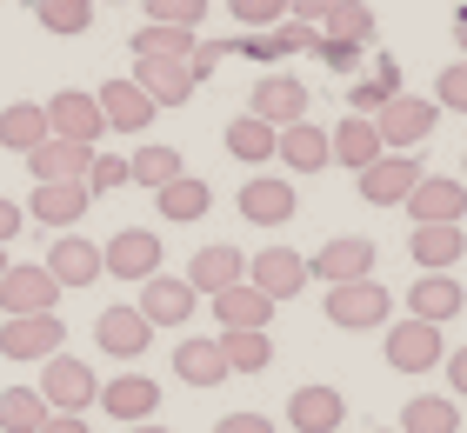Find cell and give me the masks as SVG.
<instances>
[{"label": "cell", "instance_id": "cell-22", "mask_svg": "<svg viewBox=\"0 0 467 433\" xmlns=\"http://www.w3.org/2000/svg\"><path fill=\"white\" fill-rule=\"evenodd\" d=\"M134 87H140L154 107H187L201 80L187 74V60H134Z\"/></svg>", "mask_w": 467, "mask_h": 433}, {"label": "cell", "instance_id": "cell-19", "mask_svg": "<svg viewBox=\"0 0 467 433\" xmlns=\"http://www.w3.org/2000/svg\"><path fill=\"white\" fill-rule=\"evenodd\" d=\"M294 213H301V201H294V180H281V173H254V180L241 187V221H254V227H287Z\"/></svg>", "mask_w": 467, "mask_h": 433}, {"label": "cell", "instance_id": "cell-20", "mask_svg": "<svg viewBox=\"0 0 467 433\" xmlns=\"http://www.w3.org/2000/svg\"><path fill=\"white\" fill-rule=\"evenodd\" d=\"M94 340H100V354H114V360H140L147 346H154V327H147L140 307H108L94 320Z\"/></svg>", "mask_w": 467, "mask_h": 433}, {"label": "cell", "instance_id": "cell-4", "mask_svg": "<svg viewBox=\"0 0 467 433\" xmlns=\"http://www.w3.org/2000/svg\"><path fill=\"white\" fill-rule=\"evenodd\" d=\"M67 346V320L60 314H14V320H0V360H47Z\"/></svg>", "mask_w": 467, "mask_h": 433}, {"label": "cell", "instance_id": "cell-45", "mask_svg": "<svg viewBox=\"0 0 467 433\" xmlns=\"http://www.w3.org/2000/svg\"><path fill=\"white\" fill-rule=\"evenodd\" d=\"M434 107H454V114H467V60L441 67V80H434Z\"/></svg>", "mask_w": 467, "mask_h": 433}, {"label": "cell", "instance_id": "cell-36", "mask_svg": "<svg viewBox=\"0 0 467 433\" xmlns=\"http://www.w3.org/2000/svg\"><path fill=\"white\" fill-rule=\"evenodd\" d=\"M174 173H187V160L174 154V147H134V154H127V187H167L174 180Z\"/></svg>", "mask_w": 467, "mask_h": 433}, {"label": "cell", "instance_id": "cell-33", "mask_svg": "<svg viewBox=\"0 0 467 433\" xmlns=\"http://www.w3.org/2000/svg\"><path fill=\"white\" fill-rule=\"evenodd\" d=\"M400 433H461V400L448 394H414L400 407Z\"/></svg>", "mask_w": 467, "mask_h": 433}, {"label": "cell", "instance_id": "cell-51", "mask_svg": "<svg viewBox=\"0 0 467 433\" xmlns=\"http://www.w3.org/2000/svg\"><path fill=\"white\" fill-rule=\"evenodd\" d=\"M20 227H27V207H14L7 193H0V247H7L14 233H20Z\"/></svg>", "mask_w": 467, "mask_h": 433}, {"label": "cell", "instance_id": "cell-14", "mask_svg": "<svg viewBox=\"0 0 467 433\" xmlns=\"http://www.w3.org/2000/svg\"><path fill=\"white\" fill-rule=\"evenodd\" d=\"M400 207H408L414 227L420 221H467V180H454V173H420Z\"/></svg>", "mask_w": 467, "mask_h": 433}, {"label": "cell", "instance_id": "cell-2", "mask_svg": "<svg viewBox=\"0 0 467 433\" xmlns=\"http://www.w3.org/2000/svg\"><path fill=\"white\" fill-rule=\"evenodd\" d=\"M40 400H47V414H88V407L100 400V380L88 360H74L67 346L60 354L40 360Z\"/></svg>", "mask_w": 467, "mask_h": 433}, {"label": "cell", "instance_id": "cell-31", "mask_svg": "<svg viewBox=\"0 0 467 433\" xmlns=\"http://www.w3.org/2000/svg\"><path fill=\"white\" fill-rule=\"evenodd\" d=\"M207 300H214V320H221V327H267V320H274V300H267L261 287H247V280H234V287L207 294Z\"/></svg>", "mask_w": 467, "mask_h": 433}, {"label": "cell", "instance_id": "cell-42", "mask_svg": "<svg viewBox=\"0 0 467 433\" xmlns=\"http://www.w3.org/2000/svg\"><path fill=\"white\" fill-rule=\"evenodd\" d=\"M227 14L241 20L247 34H267V27H281V20H287V0H227Z\"/></svg>", "mask_w": 467, "mask_h": 433}, {"label": "cell", "instance_id": "cell-26", "mask_svg": "<svg viewBox=\"0 0 467 433\" xmlns=\"http://www.w3.org/2000/svg\"><path fill=\"white\" fill-rule=\"evenodd\" d=\"M380 154H388V147H380V134H374V120L368 114H348L341 127H334V134H327V160L334 167H374Z\"/></svg>", "mask_w": 467, "mask_h": 433}, {"label": "cell", "instance_id": "cell-3", "mask_svg": "<svg viewBox=\"0 0 467 433\" xmlns=\"http://www.w3.org/2000/svg\"><path fill=\"white\" fill-rule=\"evenodd\" d=\"M394 314V294L380 287V280H341V287H327V327L341 334H368V327H388Z\"/></svg>", "mask_w": 467, "mask_h": 433}, {"label": "cell", "instance_id": "cell-27", "mask_svg": "<svg viewBox=\"0 0 467 433\" xmlns=\"http://www.w3.org/2000/svg\"><path fill=\"white\" fill-rule=\"evenodd\" d=\"M154 207H161V221L194 227V221H207V207H214V187L194 180V173H174L167 187H154Z\"/></svg>", "mask_w": 467, "mask_h": 433}, {"label": "cell", "instance_id": "cell-13", "mask_svg": "<svg viewBox=\"0 0 467 433\" xmlns=\"http://www.w3.org/2000/svg\"><path fill=\"white\" fill-rule=\"evenodd\" d=\"M47 134L94 147L100 134H108V120H100V100H94V94H80V87H60V94L47 100Z\"/></svg>", "mask_w": 467, "mask_h": 433}, {"label": "cell", "instance_id": "cell-32", "mask_svg": "<svg viewBox=\"0 0 467 433\" xmlns=\"http://www.w3.org/2000/svg\"><path fill=\"white\" fill-rule=\"evenodd\" d=\"M174 374L187 387H221L227 380V360H221V340H201V334H187L174 346Z\"/></svg>", "mask_w": 467, "mask_h": 433}, {"label": "cell", "instance_id": "cell-55", "mask_svg": "<svg viewBox=\"0 0 467 433\" xmlns=\"http://www.w3.org/2000/svg\"><path fill=\"white\" fill-rule=\"evenodd\" d=\"M454 40H461V54H467V7L454 14Z\"/></svg>", "mask_w": 467, "mask_h": 433}, {"label": "cell", "instance_id": "cell-9", "mask_svg": "<svg viewBox=\"0 0 467 433\" xmlns=\"http://www.w3.org/2000/svg\"><path fill=\"white\" fill-rule=\"evenodd\" d=\"M408 253H414L420 273H454L461 260H467V227L461 221H420L408 233Z\"/></svg>", "mask_w": 467, "mask_h": 433}, {"label": "cell", "instance_id": "cell-57", "mask_svg": "<svg viewBox=\"0 0 467 433\" xmlns=\"http://www.w3.org/2000/svg\"><path fill=\"white\" fill-rule=\"evenodd\" d=\"M7 267H14V260H7V247H0V273H7Z\"/></svg>", "mask_w": 467, "mask_h": 433}, {"label": "cell", "instance_id": "cell-41", "mask_svg": "<svg viewBox=\"0 0 467 433\" xmlns=\"http://www.w3.org/2000/svg\"><path fill=\"white\" fill-rule=\"evenodd\" d=\"M388 94H400V67H394V60H374V74L354 87V114H374Z\"/></svg>", "mask_w": 467, "mask_h": 433}, {"label": "cell", "instance_id": "cell-7", "mask_svg": "<svg viewBox=\"0 0 467 433\" xmlns=\"http://www.w3.org/2000/svg\"><path fill=\"white\" fill-rule=\"evenodd\" d=\"M368 273H374V241H368V233H341V241H327V247L307 253V280H327V287L368 280Z\"/></svg>", "mask_w": 467, "mask_h": 433}, {"label": "cell", "instance_id": "cell-56", "mask_svg": "<svg viewBox=\"0 0 467 433\" xmlns=\"http://www.w3.org/2000/svg\"><path fill=\"white\" fill-rule=\"evenodd\" d=\"M127 433H167V427L161 420H140V427H127Z\"/></svg>", "mask_w": 467, "mask_h": 433}, {"label": "cell", "instance_id": "cell-5", "mask_svg": "<svg viewBox=\"0 0 467 433\" xmlns=\"http://www.w3.org/2000/svg\"><path fill=\"white\" fill-rule=\"evenodd\" d=\"M380 346H388V366H394V374H434V366L441 360H448V340H441V327H434V320H400V327H388V340H380Z\"/></svg>", "mask_w": 467, "mask_h": 433}, {"label": "cell", "instance_id": "cell-15", "mask_svg": "<svg viewBox=\"0 0 467 433\" xmlns=\"http://www.w3.org/2000/svg\"><path fill=\"white\" fill-rule=\"evenodd\" d=\"M94 193L88 180H34V201H27V221H47L54 233H67L74 221H88Z\"/></svg>", "mask_w": 467, "mask_h": 433}, {"label": "cell", "instance_id": "cell-44", "mask_svg": "<svg viewBox=\"0 0 467 433\" xmlns=\"http://www.w3.org/2000/svg\"><path fill=\"white\" fill-rule=\"evenodd\" d=\"M147 20H167V27H201L207 20V0H140Z\"/></svg>", "mask_w": 467, "mask_h": 433}, {"label": "cell", "instance_id": "cell-43", "mask_svg": "<svg viewBox=\"0 0 467 433\" xmlns=\"http://www.w3.org/2000/svg\"><path fill=\"white\" fill-rule=\"evenodd\" d=\"M267 34H274V54H281V60H287V54H314V47H321V27H314V20H294V14L281 20V27H267Z\"/></svg>", "mask_w": 467, "mask_h": 433}, {"label": "cell", "instance_id": "cell-53", "mask_svg": "<svg viewBox=\"0 0 467 433\" xmlns=\"http://www.w3.org/2000/svg\"><path fill=\"white\" fill-rule=\"evenodd\" d=\"M441 366H448V380H454V400H467V346H454Z\"/></svg>", "mask_w": 467, "mask_h": 433}, {"label": "cell", "instance_id": "cell-16", "mask_svg": "<svg viewBox=\"0 0 467 433\" xmlns=\"http://www.w3.org/2000/svg\"><path fill=\"white\" fill-rule=\"evenodd\" d=\"M54 300H60V280L47 273V267H7L0 273V314H54Z\"/></svg>", "mask_w": 467, "mask_h": 433}, {"label": "cell", "instance_id": "cell-48", "mask_svg": "<svg viewBox=\"0 0 467 433\" xmlns=\"http://www.w3.org/2000/svg\"><path fill=\"white\" fill-rule=\"evenodd\" d=\"M360 54H368V47H354V40H327V34H321V47H314V60H327L334 74H354Z\"/></svg>", "mask_w": 467, "mask_h": 433}, {"label": "cell", "instance_id": "cell-47", "mask_svg": "<svg viewBox=\"0 0 467 433\" xmlns=\"http://www.w3.org/2000/svg\"><path fill=\"white\" fill-rule=\"evenodd\" d=\"M234 54V40H194V54H187V74H194V80H207V74H214L221 67V60Z\"/></svg>", "mask_w": 467, "mask_h": 433}, {"label": "cell", "instance_id": "cell-23", "mask_svg": "<svg viewBox=\"0 0 467 433\" xmlns=\"http://www.w3.org/2000/svg\"><path fill=\"white\" fill-rule=\"evenodd\" d=\"M461 307H467V294H461L454 273H420L414 287H408V314H414V320L448 327V320H461Z\"/></svg>", "mask_w": 467, "mask_h": 433}, {"label": "cell", "instance_id": "cell-35", "mask_svg": "<svg viewBox=\"0 0 467 433\" xmlns=\"http://www.w3.org/2000/svg\"><path fill=\"white\" fill-rule=\"evenodd\" d=\"M274 134H281V127L241 114V120H227V154L241 160V167H267L274 160Z\"/></svg>", "mask_w": 467, "mask_h": 433}, {"label": "cell", "instance_id": "cell-59", "mask_svg": "<svg viewBox=\"0 0 467 433\" xmlns=\"http://www.w3.org/2000/svg\"><path fill=\"white\" fill-rule=\"evenodd\" d=\"M94 7H100V0H94ZM108 7H120V0H108Z\"/></svg>", "mask_w": 467, "mask_h": 433}, {"label": "cell", "instance_id": "cell-60", "mask_svg": "<svg viewBox=\"0 0 467 433\" xmlns=\"http://www.w3.org/2000/svg\"><path fill=\"white\" fill-rule=\"evenodd\" d=\"M461 167H467V160H461Z\"/></svg>", "mask_w": 467, "mask_h": 433}, {"label": "cell", "instance_id": "cell-18", "mask_svg": "<svg viewBox=\"0 0 467 433\" xmlns=\"http://www.w3.org/2000/svg\"><path fill=\"white\" fill-rule=\"evenodd\" d=\"M100 414L120 420V427H140L161 414V380L147 374H120V380H100Z\"/></svg>", "mask_w": 467, "mask_h": 433}, {"label": "cell", "instance_id": "cell-10", "mask_svg": "<svg viewBox=\"0 0 467 433\" xmlns=\"http://www.w3.org/2000/svg\"><path fill=\"white\" fill-rule=\"evenodd\" d=\"M420 173H428V167H420L414 154H380L374 167H360L354 180H360V201H368V207H400Z\"/></svg>", "mask_w": 467, "mask_h": 433}, {"label": "cell", "instance_id": "cell-50", "mask_svg": "<svg viewBox=\"0 0 467 433\" xmlns=\"http://www.w3.org/2000/svg\"><path fill=\"white\" fill-rule=\"evenodd\" d=\"M234 54H247V60H281V54H274V34H241V40H234Z\"/></svg>", "mask_w": 467, "mask_h": 433}, {"label": "cell", "instance_id": "cell-52", "mask_svg": "<svg viewBox=\"0 0 467 433\" xmlns=\"http://www.w3.org/2000/svg\"><path fill=\"white\" fill-rule=\"evenodd\" d=\"M334 7H341V0H287V14H294V20H314V27H321Z\"/></svg>", "mask_w": 467, "mask_h": 433}, {"label": "cell", "instance_id": "cell-6", "mask_svg": "<svg viewBox=\"0 0 467 433\" xmlns=\"http://www.w3.org/2000/svg\"><path fill=\"white\" fill-rule=\"evenodd\" d=\"M100 273L114 280H154L161 273V233L154 227H120L108 247H100Z\"/></svg>", "mask_w": 467, "mask_h": 433}, {"label": "cell", "instance_id": "cell-28", "mask_svg": "<svg viewBox=\"0 0 467 433\" xmlns=\"http://www.w3.org/2000/svg\"><path fill=\"white\" fill-rule=\"evenodd\" d=\"M274 160L294 167V173H321V167H334V160H327V134H321L314 120L281 127V134H274Z\"/></svg>", "mask_w": 467, "mask_h": 433}, {"label": "cell", "instance_id": "cell-30", "mask_svg": "<svg viewBox=\"0 0 467 433\" xmlns=\"http://www.w3.org/2000/svg\"><path fill=\"white\" fill-rule=\"evenodd\" d=\"M221 360H227V374H267L274 366V340L267 327H221Z\"/></svg>", "mask_w": 467, "mask_h": 433}, {"label": "cell", "instance_id": "cell-24", "mask_svg": "<svg viewBox=\"0 0 467 433\" xmlns=\"http://www.w3.org/2000/svg\"><path fill=\"white\" fill-rule=\"evenodd\" d=\"M94 100H100V120H108L114 134H140V127H154V114H161V107L147 100L134 80H108Z\"/></svg>", "mask_w": 467, "mask_h": 433}, {"label": "cell", "instance_id": "cell-12", "mask_svg": "<svg viewBox=\"0 0 467 433\" xmlns=\"http://www.w3.org/2000/svg\"><path fill=\"white\" fill-rule=\"evenodd\" d=\"M201 307V294L187 287V273H154V280H140V314H147V327H187Z\"/></svg>", "mask_w": 467, "mask_h": 433}, {"label": "cell", "instance_id": "cell-58", "mask_svg": "<svg viewBox=\"0 0 467 433\" xmlns=\"http://www.w3.org/2000/svg\"><path fill=\"white\" fill-rule=\"evenodd\" d=\"M374 433H400V427H374Z\"/></svg>", "mask_w": 467, "mask_h": 433}, {"label": "cell", "instance_id": "cell-1", "mask_svg": "<svg viewBox=\"0 0 467 433\" xmlns=\"http://www.w3.org/2000/svg\"><path fill=\"white\" fill-rule=\"evenodd\" d=\"M368 120H374V134H380V147H388V154H414V147L434 134L441 107H434V100H420V94H388Z\"/></svg>", "mask_w": 467, "mask_h": 433}, {"label": "cell", "instance_id": "cell-11", "mask_svg": "<svg viewBox=\"0 0 467 433\" xmlns=\"http://www.w3.org/2000/svg\"><path fill=\"white\" fill-rule=\"evenodd\" d=\"M341 420H348L341 387L307 380V387H294V394H287V427L294 433H341Z\"/></svg>", "mask_w": 467, "mask_h": 433}, {"label": "cell", "instance_id": "cell-49", "mask_svg": "<svg viewBox=\"0 0 467 433\" xmlns=\"http://www.w3.org/2000/svg\"><path fill=\"white\" fill-rule=\"evenodd\" d=\"M214 433H274V420L267 414H221Z\"/></svg>", "mask_w": 467, "mask_h": 433}, {"label": "cell", "instance_id": "cell-29", "mask_svg": "<svg viewBox=\"0 0 467 433\" xmlns=\"http://www.w3.org/2000/svg\"><path fill=\"white\" fill-rule=\"evenodd\" d=\"M234 280H247V253L241 247H201L194 260H187V287L194 294H221V287H234Z\"/></svg>", "mask_w": 467, "mask_h": 433}, {"label": "cell", "instance_id": "cell-8", "mask_svg": "<svg viewBox=\"0 0 467 433\" xmlns=\"http://www.w3.org/2000/svg\"><path fill=\"white\" fill-rule=\"evenodd\" d=\"M247 287H261L274 307H281V300H294L307 287V253H294V247H261L247 260Z\"/></svg>", "mask_w": 467, "mask_h": 433}, {"label": "cell", "instance_id": "cell-39", "mask_svg": "<svg viewBox=\"0 0 467 433\" xmlns=\"http://www.w3.org/2000/svg\"><path fill=\"white\" fill-rule=\"evenodd\" d=\"M40 420H47L40 387H7L0 394V433H40Z\"/></svg>", "mask_w": 467, "mask_h": 433}, {"label": "cell", "instance_id": "cell-21", "mask_svg": "<svg viewBox=\"0 0 467 433\" xmlns=\"http://www.w3.org/2000/svg\"><path fill=\"white\" fill-rule=\"evenodd\" d=\"M40 267H47L60 287H94V280H100V247L80 241V233H54V247H47Z\"/></svg>", "mask_w": 467, "mask_h": 433}, {"label": "cell", "instance_id": "cell-54", "mask_svg": "<svg viewBox=\"0 0 467 433\" xmlns=\"http://www.w3.org/2000/svg\"><path fill=\"white\" fill-rule=\"evenodd\" d=\"M40 433H88V420H80V414H47Z\"/></svg>", "mask_w": 467, "mask_h": 433}, {"label": "cell", "instance_id": "cell-25", "mask_svg": "<svg viewBox=\"0 0 467 433\" xmlns=\"http://www.w3.org/2000/svg\"><path fill=\"white\" fill-rule=\"evenodd\" d=\"M20 160H27V173H34V180H88V160H94V147L47 134V140L34 147V154H20Z\"/></svg>", "mask_w": 467, "mask_h": 433}, {"label": "cell", "instance_id": "cell-34", "mask_svg": "<svg viewBox=\"0 0 467 433\" xmlns=\"http://www.w3.org/2000/svg\"><path fill=\"white\" fill-rule=\"evenodd\" d=\"M40 140H47V107L14 100L7 114H0V147H7V154H34Z\"/></svg>", "mask_w": 467, "mask_h": 433}, {"label": "cell", "instance_id": "cell-46", "mask_svg": "<svg viewBox=\"0 0 467 433\" xmlns=\"http://www.w3.org/2000/svg\"><path fill=\"white\" fill-rule=\"evenodd\" d=\"M114 187H127V160L120 154H94L88 160V193H114Z\"/></svg>", "mask_w": 467, "mask_h": 433}, {"label": "cell", "instance_id": "cell-37", "mask_svg": "<svg viewBox=\"0 0 467 433\" xmlns=\"http://www.w3.org/2000/svg\"><path fill=\"white\" fill-rule=\"evenodd\" d=\"M194 54V27H167V20H147L134 34V60H187Z\"/></svg>", "mask_w": 467, "mask_h": 433}, {"label": "cell", "instance_id": "cell-17", "mask_svg": "<svg viewBox=\"0 0 467 433\" xmlns=\"http://www.w3.org/2000/svg\"><path fill=\"white\" fill-rule=\"evenodd\" d=\"M247 114L267 120V127H294V120H307V87L294 74H261L247 94Z\"/></svg>", "mask_w": 467, "mask_h": 433}, {"label": "cell", "instance_id": "cell-40", "mask_svg": "<svg viewBox=\"0 0 467 433\" xmlns=\"http://www.w3.org/2000/svg\"><path fill=\"white\" fill-rule=\"evenodd\" d=\"M321 34H327V40H354V47H368V40L380 34V20H374V7H360V0H341V7L321 20Z\"/></svg>", "mask_w": 467, "mask_h": 433}, {"label": "cell", "instance_id": "cell-38", "mask_svg": "<svg viewBox=\"0 0 467 433\" xmlns=\"http://www.w3.org/2000/svg\"><path fill=\"white\" fill-rule=\"evenodd\" d=\"M27 7H34L40 27L60 34V40H74V34L94 27V0H27Z\"/></svg>", "mask_w": 467, "mask_h": 433}]
</instances>
